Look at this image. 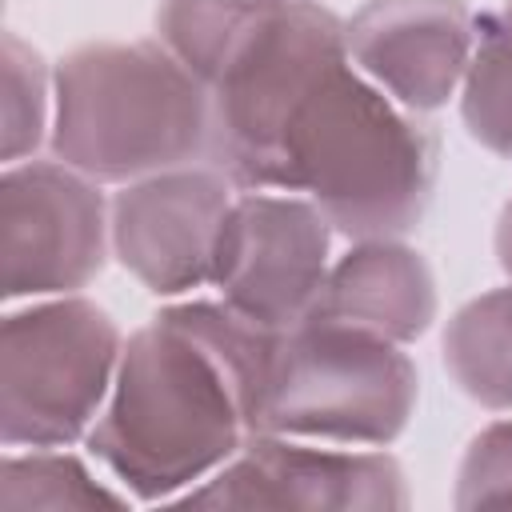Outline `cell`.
Here are the masks:
<instances>
[{
    "mask_svg": "<svg viewBox=\"0 0 512 512\" xmlns=\"http://www.w3.org/2000/svg\"><path fill=\"white\" fill-rule=\"evenodd\" d=\"M276 328L228 300H184L124 340L92 456L140 504L180 500L252 436Z\"/></svg>",
    "mask_w": 512,
    "mask_h": 512,
    "instance_id": "cell-1",
    "label": "cell"
},
{
    "mask_svg": "<svg viewBox=\"0 0 512 512\" xmlns=\"http://www.w3.org/2000/svg\"><path fill=\"white\" fill-rule=\"evenodd\" d=\"M208 84L160 40H92L52 72V156L96 184L208 164Z\"/></svg>",
    "mask_w": 512,
    "mask_h": 512,
    "instance_id": "cell-2",
    "label": "cell"
},
{
    "mask_svg": "<svg viewBox=\"0 0 512 512\" xmlns=\"http://www.w3.org/2000/svg\"><path fill=\"white\" fill-rule=\"evenodd\" d=\"M440 132L344 60L308 100L288 144V192H304L348 240L408 236L436 192Z\"/></svg>",
    "mask_w": 512,
    "mask_h": 512,
    "instance_id": "cell-3",
    "label": "cell"
},
{
    "mask_svg": "<svg viewBox=\"0 0 512 512\" xmlns=\"http://www.w3.org/2000/svg\"><path fill=\"white\" fill-rule=\"evenodd\" d=\"M344 60V20L332 8L320 0H264L208 80V164L240 192H288L292 132Z\"/></svg>",
    "mask_w": 512,
    "mask_h": 512,
    "instance_id": "cell-4",
    "label": "cell"
},
{
    "mask_svg": "<svg viewBox=\"0 0 512 512\" xmlns=\"http://www.w3.org/2000/svg\"><path fill=\"white\" fill-rule=\"evenodd\" d=\"M416 396L420 376L404 344L308 316L272 340L252 432L388 448L408 428Z\"/></svg>",
    "mask_w": 512,
    "mask_h": 512,
    "instance_id": "cell-5",
    "label": "cell"
},
{
    "mask_svg": "<svg viewBox=\"0 0 512 512\" xmlns=\"http://www.w3.org/2000/svg\"><path fill=\"white\" fill-rule=\"evenodd\" d=\"M124 352L116 320L84 296H52L4 316L0 440L68 448L88 440Z\"/></svg>",
    "mask_w": 512,
    "mask_h": 512,
    "instance_id": "cell-6",
    "label": "cell"
},
{
    "mask_svg": "<svg viewBox=\"0 0 512 512\" xmlns=\"http://www.w3.org/2000/svg\"><path fill=\"white\" fill-rule=\"evenodd\" d=\"M112 248V220L100 184L64 160L4 164L0 256L4 296H72L92 284Z\"/></svg>",
    "mask_w": 512,
    "mask_h": 512,
    "instance_id": "cell-7",
    "label": "cell"
},
{
    "mask_svg": "<svg viewBox=\"0 0 512 512\" xmlns=\"http://www.w3.org/2000/svg\"><path fill=\"white\" fill-rule=\"evenodd\" d=\"M328 244L332 224L304 192H240L216 236L212 288L244 316L284 332L316 312L332 268Z\"/></svg>",
    "mask_w": 512,
    "mask_h": 512,
    "instance_id": "cell-8",
    "label": "cell"
},
{
    "mask_svg": "<svg viewBox=\"0 0 512 512\" xmlns=\"http://www.w3.org/2000/svg\"><path fill=\"white\" fill-rule=\"evenodd\" d=\"M192 508H296V512H388L408 508V484L384 448H344L252 432L244 448L204 484L188 488Z\"/></svg>",
    "mask_w": 512,
    "mask_h": 512,
    "instance_id": "cell-9",
    "label": "cell"
},
{
    "mask_svg": "<svg viewBox=\"0 0 512 512\" xmlns=\"http://www.w3.org/2000/svg\"><path fill=\"white\" fill-rule=\"evenodd\" d=\"M232 188L212 164L124 184L108 208L116 260L156 296H184L212 284V252L236 200Z\"/></svg>",
    "mask_w": 512,
    "mask_h": 512,
    "instance_id": "cell-10",
    "label": "cell"
},
{
    "mask_svg": "<svg viewBox=\"0 0 512 512\" xmlns=\"http://www.w3.org/2000/svg\"><path fill=\"white\" fill-rule=\"evenodd\" d=\"M348 60L416 112L448 104L472 64L476 16L464 0H364L344 20Z\"/></svg>",
    "mask_w": 512,
    "mask_h": 512,
    "instance_id": "cell-11",
    "label": "cell"
},
{
    "mask_svg": "<svg viewBox=\"0 0 512 512\" xmlns=\"http://www.w3.org/2000/svg\"><path fill=\"white\" fill-rule=\"evenodd\" d=\"M312 316L412 344L436 320V276L400 236L356 240V248L332 260Z\"/></svg>",
    "mask_w": 512,
    "mask_h": 512,
    "instance_id": "cell-12",
    "label": "cell"
},
{
    "mask_svg": "<svg viewBox=\"0 0 512 512\" xmlns=\"http://www.w3.org/2000/svg\"><path fill=\"white\" fill-rule=\"evenodd\" d=\"M452 384L488 412H512V280L456 308L444 328Z\"/></svg>",
    "mask_w": 512,
    "mask_h": 512,
    "instance_id": "cell-13",
    "label": "cell"
},
{
    "mask_svg": "<svg viewBox=\"0 0 512 512\" xmlns=\"http://www.w3.org/2000/svg\"><path fill=\"white\" fill-rule=\"evenodd\" d=\"M460 116L476 144L512 160V4L476 16V48L460 84Z\"/></svg>",
    "mask_w": 512,
    "mask_h": 512,
    "instance_id": "cell-14",
    "label": "cell"
},
{
    "mask_svg": "<svg viewBox=\"0 0 512 512\" xmlns=\"http://www.w3.org/2000/svg\"><path fill=\"white\" fill-rule=\"evenodd\" d=\"M132 504L124 488L96 480L84 460L68 456L64 448H28L8 452L0 476V508H120Z\"/></svg>",
    "mask_w": 512,
    "mask_h": 512,
    "instance_id": "cell-15",
    "label": "cell"
},
{
    "mask_svg": "<svg viewBox=\"0 0 512 512\" xmlns=\"http://www.w3.org/2000/svg\"><path fill=\"white\" fill-rule=\"evenodd\" d=\"M264 0H160L156 40L168 44L204 84L216 76L224 52L244 32Z\"/></svg>",
    "mask_w": 512,
    "mask_h": 512,
    "instance_id": "cell-16",
    "label": "cell"
},
{
    "mask_svg": "<svg viewBox=\"0 0 512 512\" xmlns=\"http://www.w3.org/2000/svg\"><path fill=\"white\" fill-rule=\"evenodd\" d=\"M52 132V76L32 44L4 32V164L28 160Z\"/></svg>",
    "mask_w": 512,
    "mask_h": 512,
    "instance_id": "cell-17",
    "label": "cell"
},
{
    "mask_svg": "<svg viewBox=\"0 0 512 512\" xmlns=\"http://www.w3.org/2000/svg\"><path fill=\"white\" fill-rule=\"evenodd\" d=\"M512 504V416L472 436L456 472V508Z\"/></svg>",
    "mask_w": 512,
    "mask_h": 512,
    "instance_id": "cell-18",
    "label": "cell"
},
{
    "mask_svg": "<svg viewBox=\"0 0 512 512\" xmlns=\"http://www.w3.org/2000/svg\"><path fill=\"white\" fill-rule=\"evenodd\" d=\"M496 260H500V268H504V276L512 280V196L504 200V208H500V220H496Z\"/></svg>",
    "mask_w": 512,
    "mask_h": 512,
    "instance_id": "cell-19",
    "label": "cell"
},
{
    "mask_svg": "<svg viewBox=\"0 0 512 512\" xmlns=\"http://www.w3.org/2000/svg\"><path fill=\"white\" fill-rule=\"evenodd\" d=\"M508 4H512V0H508Z\"/></svg>",
    "mask_w": 512,
    "mask_h": 512,
    "instance_id": "cell-20",
    "label": "cell"
}]
</instances>
